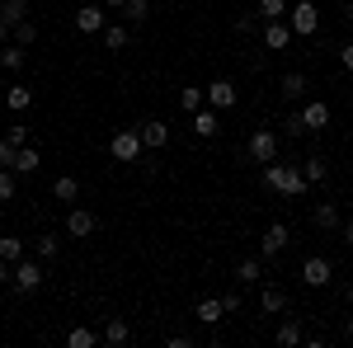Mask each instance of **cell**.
Segmentation results:
<instances>
[{
    "label": "cell",
    "instance_id": "6da1fadb",
    "mask_svg": "<svg viewBox=\"0 0 353 348\" xmlns=\"http://www.w3.org/2000/svg\"><path fill=\"white\" fill-rule=\"evenodd\" d=\"M264 184H269L273 193H283V198H301V193H306V174H301V165L269 161L264 165Z\"/></svg>",
    "mask_w": 353,
    "mask_h": 348
},
{
    "label": "cell",
    "instance_id": "7a4b0ae2",
    "mask_svg": "<svg viewBox=\"0 0 353 348\" xmlns=\"http://www.w3.org/2000/svg\"><path fill=\"white\" fill-rule=\"evenodd\" d=\"M141 151H146V141H141V132H137V127H128V132H113V141H109V156H113V161L137 165V161H141Z\"/></svg>",
    "mask_w": 353,
    "mask_h": 348
},
{
    "label": "cell",
    "instance_id": "3957f363",
    "mask_svg": "<svg viewBox=\"0 0 353 348\" xmlns=\"http://www.w3.org/2000/svg\"><path fill=\"white\" fill-rule=\"evenodd\" d=\"M288 24H292V33H297V38H311V33L321 28V10H316L311 0H297V5L288 10Z\"/></svg>",
    "mask_w": 353,
    "mask_h": 348
},
{
    "label": "cell",
    "instance_id": "277c9868",
    "mask_svg": "<svg viewBox=\"0 0 353 348\" xmlns=\"http://www.w3.org/2000/svg\"><path fill=\"white\" fill-rule=\"evenodd\" d=\"M104 24H109V10H104V0H99V5L90 0V5H81V10H76V28H81L85 38L104 33Z\"/></svg>",
    "mask_w": 353,
    "mask_h": 348
},
{
    "label": "cell",
    "instance_id": "5b68a950",
    "mask_svg": "<svg viewBox=\"0 0 353 348\" xmlns=\"http://www.w3.org/2000/svg\"><path fill=\"white\" fill-rule=\"evenodd\" d=\"M250 161H259V165H269V161H278V132L273 127H259V132L250 136Z\"/></svg>",
    "mask_w": 353,
    "mask_h": 348
},
{
    "label": "cell",
    "instance_id": "8992f818",
    "mask_svg": "<svg viewBox=\"0 0 353 348\" xmlns=\"http://www.w3.org/2000/svg\"><path fill=\"white\" fill-rule=\"evenodd\" d=\"M330 278H334V264H330L325 254H311V259L301 264V283H306V287H330Z\"/></svg>",
    "mask_w": 353,
    "mask_h": 348
},
{
    "label": "cell",
    "instance_id": "52a82bcc",
    "mask_svg": "<svg viewBox=\"0 0 353 348\" xmlns=\"http://www.w3.org/2000/svg\"><path fill=\"white\" fill-rule=\"evenodd\" d=\"M43 287V259H19L14 264V292H38Z\"/></svg>",
    "mask_w": 353,
    "mask_h": 348
},
{
    "label": "cell",
    "instance_id": "ba28073f",
    "mask_svg": "<svg viewBox=\"0 0 353 348\" xmlns=\"http://www.w3.org/2000/svg\"><path fill=\"white\" fill-rule=\"evenodd\" d=\"M292 38H297V33H292L288 19H269V24H264V48H269V52H288Z\"/></svg>",
    "mask_w": 353,
    "mask_h": 348
},
{
    "label": "cell",
    "instance_id": "9c48e42d",
    "mask_svg": "<svg viewBox=\"0 0 353 348\" xmlns=\"http://www.w3.org/2000/svg\"><path fill=\"white\" fill-rule=\"evenodd\" d=\"M66 231H71L76 240H90V236L99 231V216L90 212V207H71V216H66Z\"/></svg>",
    "mask_w": 353,
    "mask_h": 348
},
{
    "label": "cell",
    "instance_id": "30bf717a",
    "mask_svg": "<svg viewBox=\"0 0 353 348\" xmlns=\"http://www.w3.org/2000/svg\"><path fill=\"white\" fill-rule=\"evenodd\" d=\"M288 240H292V236H288V226H283V221H273L269 231H264V240H259V254H264V259H278V254L288 249Z\"/></svg>",
    "mask_w": 353,
    "mask_h": 348
},
{
    "label": "cell",
    "instance_id": "8fae6325",
    "mask_svg": "<svg viewBox=\"0 0 353 348\" xmlns=\"http://www.w3.org/2000/svg\"><path fill=\"white\" fill-rule=\"evenodd\" d=\"M236 99H241V90H236L231 81H212V85H208V104L217 108V113H221V108H236Z\"/></svg>",
    "mask_w": 353,
    "mask_h": 348
},
{
    "label": "cell",
    "instance_id": "7c38bea8",
    "mask_svg": "<svg viewBox=\"0 0 353 348\" xmlns=\"http://www.w3.org/2000/svg\"><path fill=\"white\" fill-rule=\"evenodd\" d=\"M301 123H306V132H321V127L330 123V104L325 99H311V104L301 108Z\"/></svg>",
    "mask_w": 353,
    "mask_h": 348
},
{
    "label": "cell",
    "instance_id": "4fadbf2b",
    "mask_svg": "<svg viewBox=\"0 0 353 348\" xmlns=\"http://www.w3.org/2000/svg\"><path fill=\"white\" fill-rule=\"evenodd\" d=\"M193 132H198V136H217V132H221L217 108H212V104H203L198 113H193Z\"/></svg>",
    "mask_w": 353,
    "mask_h": 348
},
{
    "label": "cell",
    "instance_id": "5bb4252c",
    "mask_svg": "<svg viewBox=\"0 0 353 348\" xmlns=\"http://www.w3.org/2000/svg\"><path fill=\"white\" fill-rule=\"evenodd\" d=\"M193 316H198L203 325H221V320H226V306H221V296H203Z\"/></svg>",
    "mask_w": 353,
    "mask_h": 348
},
{
    "label": "cell",
    "instance_id": "9a60e30c",
    "mask_svg": "<svg viewBox=\"0 0 353 348\" xmlns=\"http://www.w3.org/2000/svg\"><path fill=\"white\" fill-rule=\"evenodd\" d=\"M5 108H10V113L33 108V90H28V85H10V90H5Z\"/></svg>",
    "mask_w": 353,
    "mask_h": 348
},
{
    "label": "cell",
    "instance_id": "2e32d148",
    "mask_svg": "<svg viewBox=\"0 0 353 348\" xmlns=\"http://www.w3.org/2000/svg\"><path fill=\"white\" fill-rule=\"evenodd\" d=\"M137 132H141V141H146V151H161L165 141H170V127H165V123H141Z\"/></svg>",
    "mask_w": 353,
    "mask_h": 348
},
{
    "label": "cell",
    "instance_id": "e0dca14e",
    "mask_svg": "<svg viewBox=\"0 0 353 348\" xmlns=\"http://www.w3.org/2000/svg\"><path fill=\"white\" fill-rule=\"evenodd\" d=\"M278 94H283V99H292V104H297L301 94H306V76H301V71H288V76H283V81H278Z\"/></svg>",
    "mask_w": 353,
    "mask_h": 348
},
{
    "label": "cell",
    "instance_id": "ac0fdd59",
    "mask_svg": "<svg viewBox=\"0 0 353 348\" xmlns=\"http://www.w3.org/2000/svg\"><path fill=\"white\" fill-rule=\"evenodd\" d=\"M311 221H316L321 231H339V226H344V221H339V207H334V203H316Z\"/></svg>",
    "mask_w": 353,
    "mask_h": 348
},
{
    "label": "cell",
    "instance_id": "d6986e66",
    "mask_svg": "<svg viewBox=\"0 0 353 348\" xmlns=\"http://www.w3.org/2000/svg\"><path fill=\"white\" fill-rule=\"evenodd\" d=\"M128 339H132V329H128V320H123V316H113V320L104 325V344L123 348V344H128Z\"/></svg>",
    "mask_w": 353,
    "mask_h": 348
},
{
    "label": "cell",
    "instance_id": "ffe728a7",
    "mask_svg": "<svg viewBox=\"0 0 353 348\" xmlns=\"http://www.w3.org/2000/svg\"><path fill=\"white\" fill-rule=\"evenodd\" d=\"M52 198L57 203H76V198H81V184H76L71 174H61V179H52Z\"/></svg>",
    "mask_w": 353,
    "mask_h": 348
},
{
    "label": "cell",
    "instance_id": "44dd1931",
    "mask_svg": "<svg viewBox=\"0 0 353 348\" xmlns=\"http://www.w3.org/2000/svg\"><path fill=\"white\" fill-rule=\"evenodd\" d=\"M38 151H33V146H19V151H14V165H10V170H14V174H33V170H38Z\"/></svg>",
    "mask_w": 353,
    "mask_h": 348
},
{
    "label": "cell",
    "instance_id": "7402d4cb",
    "mask_svg": "<svg viewBox=\"0 0 353 348\" xmlns=\"http://www.w3.org/2000/svg\"><path fill=\"white\" fill-rule=\"evenodd\" d=\"M259 306H264L269 316H278V311H288V292H283V287H264V292H259Z\"/></svg>",
    "mask_w": 353,
    "mask_h": 348
},
{
    "label": "cell",
    "instance_id": "603a6c76",
    "mask_svg": "<svg viewBox=\"0 0 353 348\" xmlns=\"http://www.w3.org/2000/svg\"><path fill=\"white\" fill-rule=\"evenodd\" d=\"M0 19H5L10 28L24 24V19H28V0H5V5H0Z\"/></svg>",
    "mask_w": 353,
    "mask_h": 348
},
{
    "label": "cell",
    "instance_id": "cb8c5ba5",
    "mask_svg": "<svg viewBox=\"0 0 353 348\" xmlns=\"http://www.w3.org/2000/svg\"><path fill=\"white\" fill-rule=\"evenodd\" d=\"M104 48L109 52H123L128 48V24H104Z\"/></svg>",
    "mask_w": 353,
    "mask_h": 348
},
{
    "label": "cell",
    "instance_id": "d4e9b609",
    "mask_svg": "<svg viewBox=\"0 0 353 348\" xmlns=\"http://www.w3.org/2000/svg\"><path fill=\"white\" fill-rule=\"evenodd\" d=\"M0 259H5V264H19V259H24V240H19V236H0Z\"/></svg>",
    "mask_w": 353,
    "mask_h": 348
},
{
    "label": "cell",
    "instance_id": "484cf974",
    "mask_svg": "<svg viewBox=\"0 0 353 348\" xmlns=\"http://www.w3.org/2000/svg\"><path fill=\"white\" fill-rule=\"evenodd\" d=\"M66 344H71V348H94V344H99V334H94L90 325H76V329L66 334Z\"/></svg>",
    "mask_w": 353,
    "mask_h": 348
},
{
    "label": "cell",
    "instance_id": "4316f807",
    "mask_svg": "<svg viewBox=\"0 0 353 348\" xmlns=\"http://www.w3.org/2000/svg\"><path fill=\"white\" fill-rule=\"evenodd\" d=\"M203 104H208V90H193V85L179 90V108H184V113H198Z\"/></svg>",
    "mask_w": 353,
    "mask_h": 348
},
{
    "label": "cell",
    "instance_id": "83f0119b",
    "mask_svg": "<svg viewBox=\"0 0 353 348\" xmlns=\"http://www.w3.org/2000/svg\"><path fill=\"white\" fill-rule=\"evenodd\" d=\"M288 10H292L288 0H259V19H264V24H269V19H288Z\"/></svg>",
    "mask_w": 353,
    "mask_h": 348
},
{
    "label": "cell",
    "instance_id": "f1b7e54d",
    "mask_svg": "<svg viewBox=\"0 0 353 348\" xmlns=\"http://www.w3.org/2000/svg\"><path fill=\"white\" fill-rule=\"evenodd\" d=\"M0 71H24V48H0Z\"/></svg>",
    "mask_w": 353,
    "mask_h": 348
},
{
    "label": "cell",
    "instance_id": "f546056e",
    "mask_svg": "<svg viewBox=\"0 0 353 348\" xmlns=\"http://www.w3.org/2000/svg\"><path fill=\"white\" fill-rule=\"evenodd\" d=\"M301 174H306V184H325V161H321V156H311V161H301Z\"/></svg>",
    "mask_w": 353,
    "mask_h": 348
},
{
    "label": "cell",
    "instance_id": "4dcf8cb0",
    "mask_svg": "<svg viewBox=\"0 0 353 348\" xmlns=\"http://www.w3.org/2000/svg\"><path fill=\"white\" fill-rule=\"evenodd\" d=\"M278 344H283V348H297L301 344V325L297 320H283V325H278Z\"/></svg>",
    "mask_w": 353,
    "mask_h": 348
},
{
    "label": "cell",
    "instance_id": "1f68e13d",
    "mask_svg": "<svg viewBox=\"0 0 353 348\" xmlns=\"http://www.w3.org/2000/svg\"><path fill=\"white\" fill-rule=\"evenodd\" d=\"M259 273H264L259 259H241V264H236V283H259Z\"/></svg>",
    "mask_w": 353,
    "mask_h": 348
},
{
    "label": "cell",
    "instance_id": "d6a6232c",
    "mask_svg": "<svg viewBox=\"0 0 353 348\" xmlns=\"http://www.w3.org/2000/svg\"><path fill=\"white\" fill-rule=\"evenodd\" d=\"M57 249H61V245H57V236H38V245H33V254H38L43 264H52Z\"/></svg>",
    "mask_w": 353,
    "mask_h": 348
},
{
    "label": "cell",
    "instance_id": "836d02e7",
    "mask_svg": "<svg viewBox=\"0 0 353 348\" xmlns=\"http://www.w3.org/2000/svg\"><path fill=\"white\" fill-rule=\"evenodd\" d=\"M123 14H128V24H141V19L151 14V0H128V5H123Z\"/></svg>",
    "mask_w": 353,
    "mask_h": 348
},
{
    "label": "cell",
    "instance_id": "e575fe53",
    "mask_svg": "<svg viewBox=\"0 0 353 348\" xmlns=\"http://www.w3.org/2000/svg\"><path fill=\"white\" fill-rule=\"evenodd\" d=\"M236 33H264V19H259V10H254V14H236Z\"/></svg>",
    "mask_w": 353,
    "mask_h": 348
},
{
    "label": "cell",
    "instance_id": "d590c367",
    "mask_svg": "<svg viewBox=\"0 0 353 348\" xmlns=\"http://www.w3.org/2000/svg\"><path fill=\"white\" fill-rule=\"evenodd\" d=\"M0 203H14V170L0 165Z\"/></svg>",
    "mask_w": 353,
    "mask_h": 348
},
{
    "label": "cell",
    "instance_id": "8d00e7d4",
    "mask_svg": "<svg viewBox=\"0 0 353 348\" xmlns=\"http://www.w3.org/2000/svg\"><path fill=\"white\" fill-rule=\"evenodd\" d=\"M33 38H38V24H14V43H19V48H28V43H33Z\"/></svg>",
    "mask_w": 353,
    "mask_h": 348
},
{
    "label": "cell",
    "instance_id": "74e56055",
    "mask_svg": "<svg viewBox=\"0 0 353 348\" xmlns=\"http://www.w3.org/2000/svg\"><path fill=\"white\" fill-rule=\"evenodd\" d=\"M5 136H10V146H14V151H19V146H28V127H10Z\"/></svg>",
    "mask_w": 353,
    "mask_h": 348
},
{
    "label": "cell",
    "instance_id": "f35d334b",
    "mask_svg": "<svg viewBox=\"0 0 353 348\" xmlns=\"http://www.w3.org/2000/svg\"><path fill=\"white\" fill-rule=\"evenodd\" d=\"M221 306H226V316H236V311H241V292H226V296H221Z\"/></svg>",
    "mask_w": 353,
    "mask_h": 348
},
{
    "label": "cell",
    "instance_id": "ab89813d",
    "mask_svg": "<svg viewBox=\"0 0 353 348\" xmlns=\"http://www.w3.org/2000/svg\"><path fill=\"white\" fill-rule=\"evenodd\" d=\"M0 165H14V146H10V136H0Z\"/></svg>",
    "mask_w": 353,
    "mask_h": 348
},
{
    "label": "cell",
    "instance_id": "60d3db41",
    "mask_svg": "<svg viewBox=\"0 0 353 348\" xmlns=\"http://www.w3.org/2000/svg\"><path fill=\"white\" fill-rule=\"evenodd\" d=\"M283 127H288V132H292V136H301V132H306V123H301V113H292V118H288Z\"/></svg>",
    "mask_w": 353,
    "mask_h": 348
},
{
    "label": "cell",
    "instance_id": "b9f144b4",
    "mask_svg": "<svg viewBox=\"0 0 353 348\" xmlns=\"http://www.w3.org/2000/svg\"><path fill=\"white\" fill-rule=\"evenodd\" d=\"M339 66H344V71H353V43H349V48H339Z\"/></svg>",
    "mask_w": 353,
    "mask_h": 348
},
{
    "label": "cell",
    "instance_id": "7bdbcfd3",
    "mask_svg": "<svg viewBox=\"0 0 353 348\" xmlns=\"http://www.w3.org/2000/svg\"><path fill=\"white\" fill-rule=\"evenodd\" d=\"M0 283H14V264H5V259H0Z\"/></svg>",
    "mask_w": 353,
    "mask_h": 348
},
{
    "label": "cell",
    "instance_id": "ee69618b",
    "mask_svg": "<svg viewBox=\"0 0 353 348\" xmlns=\"http://www.w3.org/2000/svg\"><path fill=\"white\" fill-rule=\"evenodd\" d=\"M339 231H344V245H353V221H344Z\"/></svg>",
    "mask_w": 353,
    "mask_h": 348
},
{
    "label": "cell",
    "instance_id": "f6af8a7d",
    "mask_svg": "<svg viewBox=\"0 0 353 348\" xmlns=\"http://www.w3.org/2000/svg\"><path fill=\"white\" fill-rule=\"evenodd\" d=\"M123 5H128V0H104V10H118V14H123Z\"/></svg>",
    "mask_w": 353,
    "mask_h": 348
},
{
    "label": "cell",
    "instance_id": "bcb514c9",
    "mask_svg": "<svg viewBox=\"0 0 353 348\" xmlns=\"http://www.w3.org/2000/svg\"><path fill=\"white\" fill-rule=\"evenodd\" d=\"M5 33H10V24H5V19H0V48H5Z\"/></svg>",
    "mask_w": 353,
    "mask_h": 348
},
{
    "label": "cell",
    "instance_id": "7dc6e473",
    "mask_svg": "<svg viewBox=\"0 0 353 348\" xmlns=\"http://www.w3.org/2000/svg\"><path fill=\"white\" fill-rule=\"evenodd\" d=\"M344 19H349V24H353V0H349V5H344Z\"/></svg>",
    "mask_w": 353,
    "mask_h": 348
},
{
    "label": "cell",
    "instance_id": "c3c4849f",
    "mask_svg": "<svg viewBox=\"0 0 353 348\" xmlns=\"http://www.w3.org/2000/svg\"><path fill=\"white\" fill-rule=\"evenodd\" d=\"M344 301H349V306H353V283H349V287H344Z\"/></svg>",
    "mask_w": 353,
    "mask_h": 348
},
{
    "label": "cell",
    "instance_id": "681fc988",
    "mask_svg": "<svg viewBox=\"0 0 353 348\" xmlns=\"http://www.w3.org/2000/svg\"><path fill=\"white\" fill-rule=\"evenodd\" d=\"M349 339H353V316H349Z\"/></svg>",
    "mask_w": 353,
    "mask_h": 348
},
{
    "label": "cell",
    "instance_id": "f907efd6",
    "mask_svg": "<svg viewBox=\"0 0 353 348\" xmlns=\"http://www.w3.org/2000/svg\"><path fill=\"white\" fill-rule=\"evenodd\" d=\"M0 108H5V94H0Z\"/></svg>",
    "mask_w": 353,
    "mask_h": 348
}]
</instances>
